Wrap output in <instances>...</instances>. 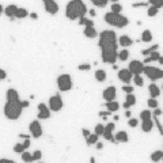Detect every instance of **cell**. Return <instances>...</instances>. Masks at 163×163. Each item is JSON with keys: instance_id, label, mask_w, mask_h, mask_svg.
<instances>
[{"instance_id": "obj_18", "label": "cell", "mask_w": 163, "mask_h": 163, "mask_svg": "<svg viewBox=\"0 0 163 163\" xmlns=\"http://www.w3.org/2000/svg\"><path fill=\"white\" fill-rule=\"evenodd\" d=\"M17 10H18V7L15 4H10V6H7L6 7V10H4V14L7 15V17L11 19V21H14L15 19V12H17Z\"/></svg>"}, {"instance_id": "obj_42", "label": "cell", "mask_w": 163, "mask_h": 163, "mask_svg": "<svg viewBox=\"0 0 163 163\" xmlns=\"http://www.w3.org/2000/svg\"><path fill=\"white\" fill-rule=\"evenodd\" d=\"M14 151H15L17 154H22V152H25V148L22 147V144H21V143H17V144H15V147H14Z\"/></svg>"}, {"instance_id": "obj_17", "label": "cell", "mask_w": 163, "mask_h": 163, "mask_svg": "<svg viewBox=\"0 0 163 163\" xmlns=\"http://www.w3.org/2000/svg\"><path fill=\"white\" fill-rule=\"evenodd\" d=\"M114 140H116V143H127L129 140L128 133L125 132V131H118V132L116 133Z\"/></svg>"}, {"instance_id": "obj_19", "label": "cell", "mask_w": 163, "mask_h": 163, "mask_svg": "<svg viewBox=\"0 0 163 163\" xmlns=\"http://www.w3.org/2000/svg\"><path fill=\"white\" fill-rule=\"evenodd\" d=\"M148 91H150L151 98H155V99L160 95V88H159L155 83H151L150 86H148Z\"/></svg>"}, {"instance_id": "obj_57", "label": "cell", "mask_w": 163, "mask_h": 163, "mask_svg": "<svg viewBox=\"0 0 163 163\" xmlns=\"http://www.w3.org/2000/svg\"><path fill=\"white\" fill-rule=\"evenodd\" d=\"M19 137H21V139H23V140H26V139H30V136H29V135H23V133H21V135H19Z\"/></svg>"}, {"instance_id": "obj_4", "label": "cell", "mask_w": 163, "mask_h": 163, "mask_svg": "<svg viewBox=\"0 0 163 163\" xmlns=\"http://www.w3.org/2000/svg\"><path fill=\"white\" fill-rule=\"evenodd\" d=\"M22 106L21 101L17 102H7L4 106V114L8 120H18L22 114Z\"/></svg>"}, {"instance_id": "obj_29", "label": "cell", "mask_w": 163, "mask_h": 163, "mask_svg": "<svg viewBox=\"0 0 163 163\" xmlns=\"http://www.w3.org/2000/svg\"><path fill=\"white\" fill-rule=\"evenodd\" d=\"M152 40V33L150 30H144L141 33V41L143 42H150Z\"/></svg>"}, {"instance_id": "obj_15", "label": "cell", "mask_w": 163, "mask_h": 163, "mask_svg": "<svg viewBox=\"0 0 163 163\" xmlns=\"http://www.w3.org/2000/svg\"><path fill=\"white\" fill-rule=\"evenodd\" d=\"M6 98H7V102L21 101V99H19V93H18L15 88H8L7 93H6Z\"/></svg>"}, {"instance_id": "obj_7", "label": "cell", "mask_w": 163, "mask_h": 163, "mask_svg": "<svg viewBox=\"0 0 163 163\" xmlns=\"http://www.w3.org/2000/svg\"><path fill=\"white\" fill-rule=\"evenodd\" d=\"M57 87L61 93H67L72 88V78L68 74H63L57 78Z\"/></svg>"}, {"instance_id": "obj_37", "label": "cell", "mask_w": 163, "mask_h": 163, "mask_svg": "<svg viewBox=\"0 0 163 163\" xmlns=\"http://www.w3.org/2000/svg\"><path fill=\"white\" fill-rule=\"evenodd\" d=\"M22 160L23 162H26V163H31L33 162V156H31V154L30 152H26V151H25V152H22Z\"/></svg>"}, {"instance_id": "obj_10", "label": "cell", "mask_w": 163, "mask_h": 163, "mask_svg": "<svg viewBox=\"0 0 163 163\" xmlns=\"http://www.w3.org/2000/svg\"><path fill=\"white\" fill-rule=\"evenodd\" d=\"M143 68H144V64L139 60H132L129 63V67L127 69L132 74V75H141L143 74Z\"/></svg>"}, {"instance_id": "obj_48", "label": "cell", "mask_w": 163, "mask_h": 163, "mask_svg": "<svg viewBox=\"0 0 163 163\" xmlns=\"http://www.w3.org/2000/svg\"><path fill=\"white\" fill-rule=\"evenodd\" d=\"M21 144H22V147L25 150H27V148L30 147V139H26V140L23 141V143H21Z\"/></svg>"}, {"instance_id": "obj_64", "label": "cell", "mask_w": 163, "mask_h": 163, "mask_svg": "<svg viewBox=\"0 0 163 163\" xmlns=\"http://www.w3.org/2000/svg\"><path fill=\"white\" fill-rule=\"evenodd\" d=\"M40 163H42V162H40Z\"/></svg>"}, {"instance_id": "obj_8", "label": "cell", "mask_w": 163, "mask_h": 163, "mask_svg": "<svg viewBox=\"0 0 163 163\" xmlns=\"http://www.w3.org/2000/svg\"><path fill=\"white\" fill-rule=\"evenodd\" d=\"M63 106H64V102H63V98L60 97V94H56V95L50 97L48 107L50 111H60L63 109Z\"/></svg>"}, {"instance_id": "obj_39", "label": "cell", "mask_w": 163, "mask_h": 163, "mask_svg": "<svg viewBox=\"0 0 163 163\" xmlns=\"http://www.w3.org/2000/svg\"><path fill=\"white\" fill-rule=\"evenodd\" d=\"M147 105H148V107H151V109H158V101L155 99V98H150L148 101H147Z\"/></svg>"}, {"instance_id": "obj_14", "label": "cell", "mask_w": 163, "mask_h": 163, "mask_svg": "<svg viewBox=\"0 0 163 163\" xmlns=\"http://www.w3.org/2000/svg\"><path fill=\"white\" fill-rule=\"evenodd\" d=\"M132 78H133V75L127 69V68L118 71V79L121 80V82H124V83H131Z\"/></svg>"}, {"instance_id": "obj_55", "label": "cell", "mask_w": 163, "mask_h": 163, "mask_svg": "<svg viewBox=\"0 0 163 163\" xmlns=\"http://www.w3.org/2000/svg\"><path fill=\"white\" fill-rule=\"evenodd\" d=\"M86 19H87V17L79 18V25H83V26H84V22H86Z\"/></svg>"}, {"instance_id": "obj_30", "label": "cell", "mask_w": 163, "mask_h": 163, "mask_svg": "<svg viewBox=\"0 0 163 163\" xmlns=\"http://www.w3.org/2000/svg\"><path fill=\"white\" fill-rule=\"evenodd\" d=\"M159 48V45L158 44H155V45H152V46H150V48H147V49H144V50H141V54L143 56H148V54H151L152 52H156V49Z\"/></svg>"}, {"instance_id": "obj_24", "label": "cell", "mask_w": 163, "mask_h": 163, "mask_svg": "<svg viewBox=\"0 0 163 163\" xmlns=\"http://www.w3.org/2000/svg\"><path fill=\"white\" fill-rule=\"evenodd\" d=\"M159 57H160V53L156 50V52H152L151 54H148V56L146 57V60H144V63L148 64V63H152V61H158Z\"/></svg>"}, {"instance_id": "obj_21", "label": "cell", "mask_w": 163, "mask_h": 163, "mask_svg": "<svg viewBox=\"0 0 163 163\" xmlns=\"http://www.w3.org/2000/svg\"><path fill=\"white\" fill-rule=\"evenodd\" d=\"M136 103V97L133 94H127V98H125V102H124V107L125 109H129L131 106H133Z\"/></svg>"}, {"instance_id": "obj_16", "label": "cell", "mask_w": 163, "mask_h": 163, "mask_svg": "<svg viewBox=\"0 0 163 163\" xmlns=\"http://www.w3.org/2000/svg\"><path fill=\"white\" fill-rule=\"evenodd\" d=\"M117 44H120L122 48H128L133 44L132 38H129V35H121L120 38H117Z\"/></svg>"}, {"instance_id": "obj_22", "label": "cell", "mask_w": 163, "mask_h": 163, "mask_svg": "<svg viewBox=\"0 0 163 163\" xmlns=\"http://www.w3.org/2000/svg\"><path fill=\"white\" fill-rule=\"evenodd\" d=\"M106 109L109 113H114L120 109V103L116 101H111V102H106Z\"/></svg>"}, {"instance_id": "obj_36", "label": "cell", "mask_w": 163, "mask_h": 163, "mask_svg": "<svg viewBox=\"0 0 163 163\" xmlns=\"http://www.w3.org/2000/svg\"><path fill=\"white\" fill-rule=\"evenodd\" d=\"M148 4H151V7H155L156 10H159L163 7V1H160V0H150Z\"/></svg>"}, {"instance_id": "obj_12", "label": "cell", "mask_w": 163, "mask_h": 163, "mask_svg": "<svg viewBox=\"0 0 163 163\" xmlns=\"http://www.w3.org/2000/svg\"><path fill=\"white\" fill-rule=\"evenodd\" d=\"M44 7L45 11L49 12L50 15H56L58 12V4L54 0H44Z\"/></svg>"}, {"instance_id": "obj_6", "label": "cell", "mask_w": 163, "mask_h": 163, "mask_svg": "<svg viewBox=\"0 0 163 163\" xmlns=\"http://www.w3.org/2000/svg\"><path fill=\"white\" fill-rule=\"evenodd\" d=\"M143 74H144L150 80H152V82L159 80L163 78V71L160 69V68H158V67H152V65H144Z\"/></svg>"}, {"instance_id": "obj_50", "label": "cell", "mask_w": 163, "mask_h": 163, "mask_svg": "<svg viewBox=\"0 0 163 163\" xmlns=\"http://www.w3.org/2000/svg\"><path fill=\"white\" fill-rule=\"evenodd\" d=\"M160 116H162V110H160V109H155L154 110V113H152V117H160Z\"/></svg>"}, {"instance_id": "obj_27", "label": "cell", "mask_w": 163, "mask_h": 163, "mask_svg": "<svg viewBox=\"0 0 163 163\" xmlns=\"http://www.w3.org/2000/svg\"><path fill=\"white\" fill-rule=\"evenodd\" d=\"M27 15H29V12H27L26 8H19V7H18L17 12H15V17H14V18H18V19H23V18H26Z\"/></svg>"}, {"instance_id": "obj_40", "label": "cell", "mask_w": 163, "mask_h": 163, "mask_svg": "<svg viewBox=\"0 0 163 163\" xmlns=\"http://www.w3.org/2000/svg\"><path fill=\"white\" fill-rule=\"evenodd\" d=\"M158 11H159V10H156L155 7H151V6H150V7H148V10H147V15H148L150 18H154V17H156Z\"/></svg>"}, {"instance_id": "obj_56", "label": "cell", "mask_w": 163, "mask_h": 163, "mask_svg": "<svg viewBox=\"0 0 163 163\" xmlns=\"http://www.w3.org/2000/svg\"><path fill=\"white\" fill-rule=\"evenodd\" d=\"M125 117H127V118H132V113H131V110H127L125 111Z\"/></svg>"}, {"instance_id": "obj_63", "label": "cell", "mask_w": 163, "mask_h": 163, "mask_svg": "<svg viewBox=\"0 0 163 163\" xmlns=\"http://www.w3.org/2000/svg\"><path fill=\"white\" fill-rule=\"evenodd\" d=\"M3 12V7H1V4H0V14Z\"/></svg>"}, {"instance_id": "obj_46", "label": "cell", "mask_w": 163, "mask_h": 163, "mask_svg": "<svg viewBox=\"0 0 163 163\" xmlns=\"http://www.w3.org/2000/svg\"><path fill=\"white\" fill-rule=\"evenodd\" d=\"M90 68H91V65H90V64H80V65L78 67V69H79V71H88Z\"/></svg>"}, {"instance_id": "obj_47", "label": "cell", "mask_w": 163, "mask_h": 163, "mask_svg": "<svg viewBox=\"0 0 163 163\" xmlns=\"http://www.w3.org/2000/svg\"><path fill=\"white\" fill-rule=\"evenodd\" d=\"M122 90H124V91H125L127 94H132V93H133V87H132V86H128V84H127V86H124Z\"/></svg>"}, {"instance_id": "obj_54", "label": "cell", "mask_w": 163, "mask_h": 163, "mask_svg": "<svg viewBox=\"0 0 163 163\" xmlns=\"http://www.w3.org/2000/svg\"><path fill=\"white\" fill-rule=\"evenodd\" d=\"M21 106H22V109L29 107V101H21Z\"/></svg>"}, {"instance_id": "obj_59", "label": "cell", "mask_w": 163, "mask_h": 163, "mask_svg": "<svg viewBox=\"0 0 163 163\" xmlns=\"http://www.w3.org/2000/svg\"><path fill=\"white\" fill-rule=\"evenodd\" d=\"M103 148V144L102 143H97V150H102Z\"/></svg>"}, {"instance_id": "obj_34", "label": "cell", "mask_w": 163, "mask_h": 163, "mask_svg": "<svg viewBox=\"0 0 163 163\" xmlns=\"http://www.w3.org/2000/svg\"><path fill=\"white\" fill-rule=\"evenodd\" d=\"M133 82H135V84L136 86H139V87H143V84H144V80H143V76L141 75H133Z\"/></svg>"}, {"instance_id": "obj_32", "label": "cell", "mask_w": 163, "mask_h": 163, "mask_svg": "<svg viewBox=\"0 0 163 163\" xmlns=\"http://www.w3.org/2000/svg\"><path fill=\"white\" fill-rule=\"evenodd\" d=\"M98 137L99 136H97V135H94V133H91L90 136L86 139V143H87L88 146H93V144H97L98 143Z\"/></svg>"}, {"instance_id": "obj_2", "label": "cell", "mask_w": 163, "mask_h": 163, "mask_svg": "<svg viewBox=\"0 0 163 163\" xmlns=\"http://www.w3.org/2000/svg\"><path fill=\"white\" fill-rule=\"evenodd\" d=\"M117 53H118V44H107L101 46V56L102 61L107 64H114L117 60Z\"/></svg>"}, {"instance_id": "obj_20", "label": "cell", "mask_w": 163, "mask_h": 163, "mask_svg": "<svg viewBox=\"0 0 163 163\" xmlns=\"http://www.w3.org/2000/svg\"><path fill=\"white\" fill-rule=\"evenodd\" d=\"M155 125H154V121L152 120H147V121H141V131L143 132H151L152 131V128H154Z\"/></svg>"}, {"instance_id": "obj_61", "label": "cell", "mask_w": 163, "mask_h": 163, "mask_svg": "<svg viewBox=\"0 0 163 163\" xmlns=\"http://www.w3.org/2000/svg\"><path fill=\"white\" fill-rule=\"evenodd\" d=\"M158 61H159V64H163V57H162V56L158 58Z\"/></svg>"}, {"instance_id": "obj_53", "label": "cell", "mask_w": 163, "mask_h": 163, "mask_svg": "<svg viewBox=\"0 0 163 163\" xmlns=\"http://www.w3.org/2000/svg\"><path fill=\"white\" fill-rule=\"evenodd\" d=\"M0 163H17V162H14V160H11V159L3 158V159H0Z\"/></svg>"}, {"instance_id": "obj_51", "label": "cell", "mask_w": 163, "mask_h": 163, "mask_svg": "<svg viewBox=\"0 0 163 163\" xmlns=\"http://www.w3.org/2000/svg\"><path fill=\"white\" fill-rule=\"evenodd\" d=\"M82 133H83V136H84V139H87L90 135H91V132L88 131V129H86V128H83L82 129Z\"/></svg>"}, {"instance_id": "obj_31", "label": "cell", "mask_w": 163, "mask_h": 163, "mask_svg": "<svg viewBox=\"0 0 163 163\" xmlns=\"http://www.w3.org/2000/svg\"><path fill=\"white\" fill-rule=\"evenodd\" d=\"M141 121H147V120H152V111L151 110H143L140 113Z\"/></svg>"}, {"instance_id": "obj_3", "label": "cell", "mask_w": 163, "mask_h": 163, "mask_svg": "<svg viewBox=\"0 0 163 163\" xmlns=\"http://www.w3.org/2000/svg\"><path fill=\"white\" fill-rule=\"evenodd\" d=\"M105 22L111 25V26H116V27H120V29H122V27L128 26V18L122 15V14H113V12H106L105 14Z\"/></svg>"}, {"instance_id": "obj_52", "label": "cell", "mask_w": 163, "mask_h": 163, "mask_svg": "<svg viewBox=\"0 0 163 163\" xmlns=\"http://www.w3.org/2000/svg\"><path fill=\"white\" fill-rule=\"evenodd\" d=\"M6 78H7V74H6V71L0 68V80H4Z\"/></svg>"}, {"instance_id": "obj_23", "label": "cell", "mask_w": 163, "mask_h": 163, "mask_svg": "<svg viewBox=\"0 0 163 163\" xmlns=\"http://www.w3.org/2000/svg\"><path fill=\"white\" fill-rule=\"evenodd\" d=\"M83 34L87 37V38H95L98 35V33H97V30L94 29V27H84V30H83Z\"/></svg>"}, {"instance_id": "obj_26", "label": "cell", "mask_w": 163, "mask_h": 163, "mask_svg": "<svg viewBox=\"0 0 163 163\" xmlns=\"http://www.w3.org/2000/svg\"><path fill=\"white\" fill-rule=\"evenodd\" d=\"M95 79H97L98 82H105V80H106L105 69H97V71H95Z\"/></svg>"}, {"instance_id": "obj_13", "label": "cell", "mask_w": 163, "mask_h": 163, "mask_svg": "<svg viewBox=\"0 0 163 163\" xmlns=\"http://www.w3.org/2000/svg\"><path fill=\"white\" fill-rule=\"evenodd\" d=\"M50 117V110L48 106L44 103H38V118L40 120H48Z\"/></svg>"}, {"instance_id": "obj_5", "label": "cell", "mask_w": 163, "mask_h": 163, "mask_svg": "<svg viewBox=\"0 0 163 163\" xmlns=\"http://www.w3.org/2000/svg\"><path fill=\"white\" fill-rule=\"evenodd\" d=\"M117 34H116L113 30H103L99 34V40H98V45L99 48L103 46V45H107V44H114L117 42Z\"/></svg>"}, {"instance_id": "obj_43", "label": "cell", "mask_w": 163, "mask_h": 163, "mask_svg": "<svg viewBox=\"0 0 163 163\" xmlns=\"http://www.w3.org/2000/svg\"><path fill=\"white\" fill-rule=\"evenodd\" d=\"M128 125L131 128H136L137 125H139V120L137 118H129L128 120Z\"/></svg>"}, {"instance_id": "obj_25", "label": "cell", "mask_w": 163, "mask_h": 163, "mask_svg": "<svg viewBox=\"0 0 163 163\" xmlns=\"http://www.w3.org/2000/svg\"><path fill=\"white\" fill-rule=\"evenodd\" d=\"M162 158H163V151H160V150H158V151H155V152H152L151 154V160L152 162H160L162 160Z\"/></svg>"}, {"instance_id": "obj_62", "label": "cell", "mask_w": 163, "mask_h": 163, "mask_svg": "<svg viewBox=\"0 0 163 163\" xmlns=\"http://www.w3.org/2000/svg\"><path fill=\"white\" fill-rule=\"evenodd\" d=\"M90 163H95V158H94V156H91V158H90Z\"/></svg>"}, {"instance_id": "obj_45", "label": "cell", "mask_w": 163, "mask_h": 163, "mask_svg": "<svg viewBox=\"0 0 163 163\" xmlns=\"http://www.w3.org/2000/svg\"><path fill=\"white\" fill-rule=\"evenodd\" d=\"M148 4V1H137V3H133V8H137V7H146Z\"/></svg>"}, {"instance_id": "obj_44", "label": "cell", "mask_w": 163, "mask_h": 163, "mask_svg": "<svg viewBox=\"0 0 163 163\" xmlns=\"http://www.w3.org/2000/svg\"><path fill=\"white\" fill-rule=\"evenodd\" d=\"M114 128H116L114 122H109L105 127V131H106V132H113V131H114Z\"/></svg>"}, {"instance_id": "obj_28", "label": "cell", "mask_w": 163, "mask_h": 163, "mask_svg": "<svg viewBox=\"0 0 163 163\" xmlns=\"http://www.w3.org/2000/svg\"><path fill=\"white\" fill-rule=\"evenodd\" d=\"M129 57V52L127 49H122V50H120L117 53V58H120V61H127Z\"/></svg>"}, {"instance_id": "obj_41", "label": "cell", "mask_w": 163, "mask_h": 163, "mask_svg": "<svg viewBox=\"0 0 163 163\" xmlns=\"http://www.w3.org/2000/svg\"><path fill=\"white\" fill-rule=\"evenodd\" d=\"M31 156H33V160H40V159L42 158V152H41L40 150H37L31 154Z\"/></svg>"}, {"instance_id": "obj_38", "label": "cell", "mask_w": 163, "mask_h": 163, "mask_svg": "<svg viewBox=\"0 0 163 163\" xmlns=\"http://www.w3.org/2000/svg\"><path fill=\"white\" fill-rule=\"evenodd\" d=\"M103 131H105V127H103L102 124H98V125H95V129H94V135H97V136H102Z\"/></svg>"}, {"instance_id": "obj_49", "label": "cell", "mask_w": 163, "mask_h": 163, "mask_svg": "<svg viewBox=\"0 0 163 163\" xmlns=\"http://www.w3.org/2000/svg\"><path fill=\"white\" fill-rule=\"evenodd\" d=\"M84 27H94V22L91 19H86V22H84Z\"/></svg>"}, {"instance_id": "obj_58", "label": "cell", "mask_w": 163, "mask_h": 163, "mask_svg": "<svg viewBox=\"0 0 163 163\" xmlns=\"http://www.w3.org/2000/svg\"><path fill=\"white\" fill-rule=\"evenodd\" d=\"M30 18H31V19H34V21H35V19L38 18V15H37V12H31V14H30Z\"/></svg>"}, {"instance_id": "obj_35", "label": "cell", "mask_w": 163, "mask_h": 163, "mask_svg": "<svg viewBox=\"0 0 163 163\" xmlns=\"http://www.w3.org/2000/svg\"><path fill=\"white\" fill-rule=\"evenodd\" d=\"M93 4L99 7V8H105L106 6L109 4V1L107 0H93Z\"/></svg>"}, {"instance_id": "obj_60", "label": "cell", "mask_w": 163, "mask_h": 163, "mask_svg": "<svg viewBox=\"0 0 163 163\" xmlns=\"http://www.w3.org/2000/svg\"><path fill=\"white\" fill-rule=\"evenodd\" d=\"M88 14H90L91 17H95V10H90V11H88Z\"/></svg>"}, {"instance_id": "obj_11", "label": "cell", "mask_w": 163, "mask_h": 163, "mask_svg": "<svg viewBox=\"0 0 163 163\" xmlns=\"http://www.w3.org/2000/svg\"><path fill=\"white\" fill-rule=\"evenodd\" d=\"M116 95H117V88L114 86H109V87H106L103 90V94H102V97L105 99L106 102H111L116 99Z\"/></svg>"}, {"instance_id": "obj_9", "label": "cell", "mask_w": 163, "mask_h": 163, "mask_svg": "<svg viewBox=\"0 0 163 163\" xmlns=\"http://www.w3.org/2000/svg\"><path fill=\"white\" fill-rule=\"evenodd\" d=\"M29 129H30V133L31 136L34 137V139H40L42 136V127H41V124L38 120H34V121H31L30 125H29Z\"/></svg>"}, {"instance_id": "obj_33", "label": "cell", "mask_w": 163, "mask_h": 163, "mask_svg": "<svg viewBox=\"0 0 163 163\" xmlns=\"http://www.w3.org/2000/svg\"><path fill=\"white\" fill-rule=\"evenodd\" d=\"M110 7H111L110 12H113V14H121V11H122V6L120 4V3H113Z\"/></svg>"}, {"instance_id": "obj_1", "label": "cell", "mask_w": 163, "mask_h": 163, "mask_svg": "<svg viewBox=\"0 0 163 163\" xmlns=\"http://www.w3.org/2000/svg\"><path fill=\"white\" fill-rule=\"evenodd\" d=\"M87 7L82 0H71L65 7V17L69 21H76L82 17H86Z\"/></svg>"}]
</instances>
